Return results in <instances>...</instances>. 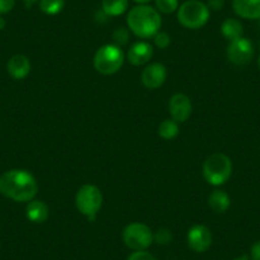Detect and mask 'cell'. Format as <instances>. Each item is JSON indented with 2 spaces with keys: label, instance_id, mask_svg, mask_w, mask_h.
Here are the masks:
<instances>
[{
  "label": "cell",
  "instance_id": "1",
  "mask_svg": "<svg viewBox=\"0 0 260 260\" xmlns=\"http://www.w3.org/2000/svg\"><path fill=\"white\" fill-rule=\"evenodd\" d=\"M39 184L31 172L26 170H9L0 176V194L14 202L24 203L34 201Z\"/></svg>",
  "mask_w": 260,
  "mask_h": 260
},
{
  "label": "cell",
  "instance_id": "2",
  "mask_svg": "<svg viewBox=\"0 0 260 260\" xmlns=\"http://www.w3.org/2000/svg\"><path fill=\"white\" fill-rule=\"evenodd\" d=\"M127 28L139 39L154 37L162 26L161 13L153 7L137 6L129 11L126 16Z\"/></svg>",
  "mask_w": 260,
  "mask_h": 260
},
{
  "label": "cell",
  "instance_id": "3",
  "mask_svg": "<svg viewBox=\"0 0 260 260\" xmlns=\"http://www.w3.org/2000/svg\"><path fill=\"white\" fill-rule=\"evenodd\" d=\"M211 11L201 0H186L177 9V21L187 29H199L209 21Z\"/></svg>",
  "mask_w": 260,
  "mask_h": 260
},
{
  "label": "cell",
  "instance_id": "4",
  "mask_svg": "<svg viewBox=\"0 0 260 260\" xmlns=\"http://www.w3.org/2000/svg\"><path fill=\"white\" fill-rule=\"evenodd\" d=\"M232 175V162L223 153H213L203 165V176L209 185L221 186L229 181Z\"/></svg>",
  "mask_w": 260,
  "mask_h": 260
},
{
  "label": "cell",
  "instance_id": "5",
  "mask_svg": "<svg viewBox=\"0 0 260 260\" xmlns=\"http://www.w3.org/2000/svg\"><path fill=\"white\" fill-rule=\"evenodd\" d=\"M124 52L117 45H104L94 54L93 65L99 73L111 76L119 72L124 64Z\"/></svg>",
  "mask_w": 260,
  "mask_h": 260
},
{
  "label": "cell",
  "instance_id": "6",
  "mask_svg": "<svg viewBox=\"0 0 260 260\" xmlns=\"http://www.w3.org/2000/svg\"><path fill=\"white\" fill-rule=\"evenodd\" d=\"M104 197L102 192L96 185L87 184L83 185L81 189L77 191L76 195V206L78 211L83 216H86L89 221H93L96 218L97 213L101 209Z\"/></svg>",
  "mask_w": 260,
  "mask_h": 260
},
{
  "label": "cell",
  "instance_id": "7",
  "mask_svg": "<svg viewBox=\"0 0 260 260\" xmlns=\"http://www.w3.org/2000/svg\"><path fill=\"white\" fill-rule=\"evenodd\" d=\"M122 240L129 249L138 251L147 250L153 244V232L147 224L141 222L127 224L122 231Z\"/></svg>",
  "mask_w": 260,
  "mask_h": 260
},
{
  "label": "cell",
  "instance_id": "8",
  "mask_svg": "<svg viewBox=\"0 0 260 260\" xmlns=\"http://www.w3.org/2000/svg\"><path fill=\"white\" fill-rule=\"evenodd\" d=\"M227 57L235 65H246L254 57V46L245 37L230 41L227 46Z\"/></svg>",
  "mask_w": 260,
  "mask_h": 260
},
{
  "label": "cell",
  "instance_id": "9",
  "mask_svg": "<svg viewBox=\"0 0 260 260\" xmlns=\"http://www.w3.org/2000/svg\"><path fill=\"white\" fill-rule=\"evenodd\" d=\"M187 245L195 252H204L212 246L213 235L204 224H195L187 231Z\"/></svg>",
  "mask_w": 260,
  "mask_h": 260
},
{
  "label": "cell",
  "instance_id": "10",
  "mask_svg": "<svg viewBox=\"0 0 260 260\" xmlns=\"http://www.w3.org/2000/svg\"><path fill=\"white\" fill-rule=\"evenodd\" d=\"M167 78L166 67L161 62H153L142 72V83L148 89H157L165 83Z\"/></svg>",
  "mask_w": 260,
  "mask_h": 260
},
{
  "label": "cell",
  "instance_id": "11",
  "mask_svg": "<svg viewBox=\"0 0 260 260\" xmlns=\"http://www.w3.org/2000/svg\"><path fill=\"white\" fill-rule=\"evenodd\" d=\"M169 111L171 117L177 122H185L192 111L191 101L184 93H176L170 99Z\"/></svg>",
  "mask_w": 260,
  "mask_h": 260
},
{
  "label": "cell",
  "instance_id": "12",
  "mask_svg": "<svg viewBox=\"0 0 260 260\" xmlns=\"http://www.w3.org/2000/svg\"><path fill=\"white\" fill-rule=\"evenodd\" d=\"M153 56V47L151 44L146 41H138L130 46L127 51V60L130 64L141 67L147 64Z\"/></svg>",
  "mask_w": 260,
  "mask_h": 260
},
{
  "label": "cell",
  "instance_id": "13",
  "mask_svg": "<svg viewBox=\"0 0 260 260\" xmlns=\"http://www.w3.org/2000/svg\"><path fill=\"white\" fill-rule=\"evenodd\" d=\"M7 71L9 76L14 79H24L31 72V62L26 55L17 54L9 59L8 65H7Z\"/></svg>",
  "mask_w": 260,
  "mask_h": 260
},
{
  "label": "cell",
  "instance_id": "14",
  "mask_svg": "<svg viewBox=\"0 0 260 260\" xmlns=\"http://www.w3.org/2000/svg\"><path fill=\"white\" fill-rule=\"evenodd\" d=\"M232 8L245 19H260V0H232Z\"/></svg>",
  "mask_w": 260,
  "mask_h": 260
},
{
  "label": "cell",
  "instance_id": "15",
  "mask_svg": "<svg viewBox=\"0 0 260 260\" xmlns=\"http://www.w3.org/2000/svg\"><path fill=\"white\" fill-rule=\"evenodd\" d=\"M26 216L34 223H44L49 218V207L44 202L34 199L27 204Z\"/></svg>",
  "mask_w": 260,
  "mask_h": 260
},
{
  "label": "cell",
  "instance_id": "16",
  "mask_svg": "<svg viewBox=\"0 0 260 260\" xmlns=\"http://www.w3.org/2000/svg\"><path fill=\"white\" fill-rule=\"evenodd\" d=\"M208 206L214 213H224L231 206L230 195L223 190H214L208 198Z\"/></svg>",
  "mask_w": 260,
  "mask_h": 260
},
{
  "label": "cell",
  "instance_id": "17",
  "mask_svg": "<svg viewBox=\"0 0 260 260\" xmlns=\"http://www.w3.org/2000/svg\"><path fill=\"white\" fill-rule=\"evenodd\" d=\"M221 34L229 41H234V40L242 37V35H244V27H242V23L239 19L227 18L222 23Z\"/></svg>",
  "mask_w": 260,
  "mask_h": 260
},
{
  "label": "cell",
  "instance_id": "18",
  "mask_svg": "<svg viewBox=\"0 0 260 260\" xmlns=\"http://www.w3.org/2000/svg\"><path fill=\"white\" fill-rule=\"evenodd\" d=\"M129 7V0H102V12L107 17H117L124 14Z\"/></svg>",
  "mask_w": 260,
  "mask_h": 260
},
{
  "label": "cell",
  "instance_id": "19",
  "mask_svg": "<svg viewBox=\"0 0 260 260\" xmlns=\"http://www.w3.org/2000/svg\"><path fill=\"white\" fill-rule=\"evenodd\" d=\"M179 134V122L175 121L174 119H166L159 124L158 126V136L162 139L171 141L176 138Z\"/></svg>",
  "mask_w": 260,
  "mask_h": 260
},
{
  "label": "cell",
  "instance_id": "20",
  "mask_svg": "<svg viewBox=\"0 0 260 260\" xmlns=\"http://www.w3.org/2000/svg\"><path fill=\"white\" fill-rule=\"evenodd\" d=\"M40 9L47 16H56L64 9V0H40Z\"/></svg>",
  "mask_w": 260,
  "mask_h": 260
},
{
  "label": "cell",
  "instance_id": "21",
  "mask_svg": "<svg viewBox=\"0 0 260 260\" xmlns=\"http://www.w3.org/2000/svg\"><path fill=\"white\" fill-rule=\"evenodd\" d=\"M156 9L162 14H171L177 12L180 4L179 0H154Z\"/></svg>",
  "mask_w": 260,
  "mask_h": 260
},
{
  "label": "cell",
  "instance_id": "22",
  "mask_svg": "<svg viewBox=\"0 0 260 260\" xmlns=\"http://www.w3.org/2000/svg\"><path fill=\"white\" fill-rule=\"evenodd\" d=\"M153 241L158 245H167L172 241V234L169 229H159L153 234Z\"/></svg>",
  "mask_w": 260,
  "mask_h": 260
},
{
  "label": "cell",
  "instance_id": "23",
  "mask_svg": "<svg viewBox=\"0 0 260 260\" xmlns=\"http://www.w3.org/2000/svg\"><path fill=\"white\" fill-rule=\"evenodd\" d=\"M171 44V37L166 32H157L154 35V45H156L158 49H167Z\"/></svg>",
  "mask_w": 260,
  "mask_h": 260
},
{
  "label": "cell",
  "instance_id": "24",
  "mask_svg": "<svg viewBox=\"0 0 260 260\" xmlns=\"http://www.w3.org/2000/svg\"><path fill=\"white\" fill-rule=\"evenodd\" d=\"M112 37H114V41L116 42L117 46L119 45H125L127 40H129V31L125 27H119V28L115 29Z\"/></svg>",
  "mask_w": 260,
  "mask_h": 260
},
{
  "label": "cell",
  "instance_id": "25",
  "mask_svg": "<svg viewBox=\"0 0 260 260\" xmlns=\"http://www.w3.org/2000/svg\"><path fill=\"white\" fill-rule=\"evenodd\" d=\"M126 260H156V257L147 250H138V251L132 252Z\"/></svg>",
  "mask_w": 260,
  "mask_h": 260
},
{
  "label": "cell",
  "instance_id": "26",
  "mask_svg": "<svg viewBox=\"0 0 260 260\" xmlns=\"http://www.w3.org/2000/svg\"><path fill=\"white\" fill-rule=\"evenodd\" d=\"M16 6V0H0V16L9 13Z\"/></svg>",
  "mask_w": 260,
  "mask_h": 260
},
{
  "label": "cell",
  "instance_id": "27",
  "mask_svg": "<svg viewBox=\"0 0 260 260\" xmlns=\"http://www.w3.org/2000/svg\"><path fill=\"white\" fill-rule=\"evenodd\" d=\"M206 4L209 11L218 12L224 7V0H208Z\"/></svg>",
  "mask_w": 260,
  "mask_h": 260
},
{
  "label": "cell",
  "instance_id": "28",
  "mask_svg": "<svg viewBox=\"0 0 260 260\" xmlns=\"http://www.w3.org/2000/svg\"><path fill=\"white\" fill-rule=\"evenodd\" d=\"M250 260H260V241L252 244L250 249Z\"/></svg>",
  "mask_w": 260,
  "mask_h": 260
},
{
  "label": "cell",
  "instance_id": "29",
  "mask_svg": "<svg viewBox=\"0 0 260 260\" xmlns=\"http://www.w3.org/2000/svg\"><path fill=\"white\" fill-rule=\"evenodd\" d=\"M136 3H138V6H146V4L151 3L152 0H134Z\"/></svg>",
  "mask_w": 260,
  "mask_h": 260
},
{
  "label": "cell",
  "instance_id": "30",
  "mask_svg": "<svg viewBox=\"0 0 260 260\" xmlns=\"http://www.w3.org/2000/svg\"><path fill=\"white\" fill-rule=\"evenodd\" d=\"M6 19L3 18V17L0 16V31H2V29H4L6 28Z\"/></svg>",
  "mask_w": 260,
  "mask_h": 260
},
{
  "label": "cell",
  "instance_id": "31",
  "mask_svg": "<svg viewBox=\"0 0 260 260\" xmlns=\"http://www.w3.org/2000/svg\"><path fill=\"white\" fill-rule=\"evenodd\" d=\"M234 260H250V257L247 256V255H241V256L239 257H235Z\"/></svg>",
  "mask_w": 260,
  "mask_h": 260
},
{
  "label": "cell",
  "instance_id": "32",
  "mask_svg": "<svg viewBox=\"0 0 260 260\" xmlns=\"http://www.w3.org/2000/svg\"><path fill=\"white\" fill-rule=\"evenodd\" d=\"M23 2L27 4H34L36 3V2H40V0H23Z\"/></svg>",
  "mask_w": 260,
  "mask_h": 260
},
{
  "label": "cell",
  "instance_id": "33",
  "mask_svg": "<svg viewBox=\"0 0 260 260\" xmlns=\"http://www.w3.org/2000/svg\"><path fill=\"white\" fill-rule=\"evenodd\" d=\"M257 65H259V69H260V56H259V59H257Z\"/></svg>",
  "mask_w": 260,
  "mask_h": 260
}]
</instances>
